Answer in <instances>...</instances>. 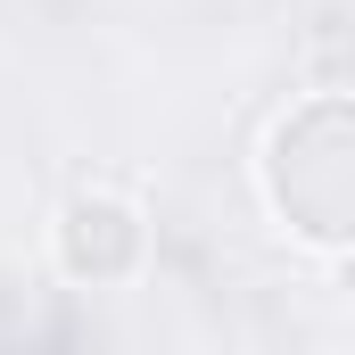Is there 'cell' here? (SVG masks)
I'll use <instances>...</instances> for the list:
<instances>
[{
  "instance_id": "2",
  "label": "cell",
  "mask_w": 355,
  "mask_h": 355,
  "mask_svg": "<svg viewBox=\"0 0 355 355\" xmlns=\"http://www.w3.org/2000/svg\"><path fill=\"white\" fill-rule=\"evenodd\" d=\"M50 265L75 289H132L149 272V207L116 182H83L50 215Z\"/></svg>"
},
{
  "instance_id": "1",
  "label": "cell",
  "mask_w": 355,
  "mask_h": 355,
  "mask_svg": "<svg viewBox=\"0 0 355 355\" xmlns=\"http://www.w3.org/2000/svg\"><path fill=\"white\" fill-rule=\"evenodd\" d=\"M248 182H257L265 223L289 248L339 265L355 248V99L322 83L272 107L257 132V157H248Z\"/></svg>"
}]
</instances>
